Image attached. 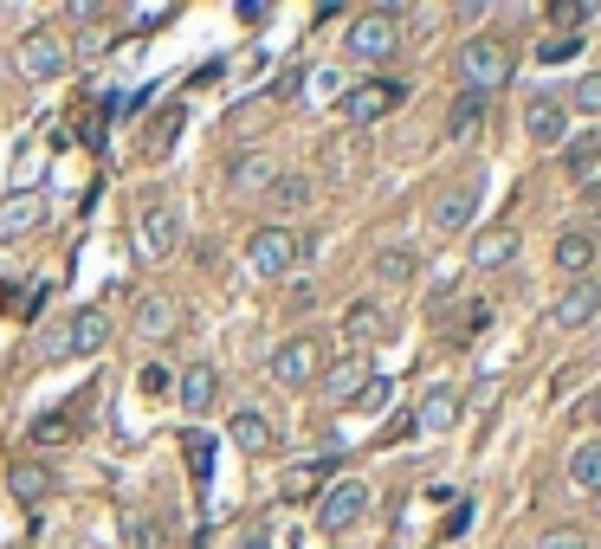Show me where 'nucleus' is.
<instances>
[{"mask_svg": "<svg viewBox=\"0 0 601 549\" xmlns=\"http://www.w3.org/2000/svg\"><path fill=\"white\" fill-rule=\"evenodd\" d=\"M452 78L466 84V98H491L498 84H511V45L505 39H466L459 59H452Z\"/></svg>", "mask_w": 601, "mask_h": 549, "instance_id": "f257e3e1", "label": "nucleus"}, {"mask_svg": "<svg viewBox=\"0 0 601 549\" xmlns=\"http://www.w3.org/2000/svg\"><path fill=\"white\" fill-rule=\"evenodd\" d=\"M343 52L363 59V65H388L401 52V13L395 7H376V13H356L349 33H343Z\"/></svg>", "mask_w": 601, "mask_h": 549, "instance_id": "f03ea898", "label": "nucleus"}, {"mask_svg": "<svg viewBox=\"0 0 601 549\" xmlns=\"http://www.w3.org/2000/svg\"><path fill=\"white\" fill-rule=\"evenodd\" d=\"M401 98H408V78H369V84L337 91V116L349 123V130H369V123H381Z\"/></svg>", "mask_w": 601, "mask_h": 549, "instance_id": "7ed1b4c3", "label": "nucleus"}, {"mask_svg": "<svg viewBox=\"0 0 601 549\" xmlns=\"http://www.w3.org/2000/svg\"><path fill=\"white\" fill-rule=\"evenodd\" d=\"M136 240H143L150 258H169L175 240H182V214H175V201H169L162 187H150V194L136 201Z\"/></svg>", "mask_w": 601, "mask_h": 549, "instance_id": "20e7f679", "label": "nucleus"}, {"mask_svg": "<svg viewBox=\"0 0 601 549\" xmlns=\"http://www.w3.org/2000/svg\"><path fill=\"white\" fill-rule=\"evenodd\" d=\"M363 517H369V485H363V478H337V485L317 491V530H324V537L356 530Z\"/></svg>", "mask_w": 601, "mask_h": 549, "instance_id": "39448f33", "label": "nucleus"}, {"mask_svg": "<svg viewBox=\"0 0 601 549\" xmlns=\"http://www.w3.org/2000/svg\"><path fill=\"white\" fill-rule=\"evenodd\" d=\"M479 201H486V182H447L440 194H434V207H427V226H434L440 240H452V233L472 226Z\"/></svg>", "mask_w": 601, "mask_h": 549, "instance_id": "423d86ee", "label": "nucleus"}, {"mask_svg": "<svg viewBox=\"0 0 601 549\" xmlns=\"http://www.w3.org/2000/svg\"><path fill=\"white\" fill-rule=\"evenodd\" d=\"M272 382L278 388H310L317 382V368H324V349H317V336H285L278 349H272Z\"/></svg>", "mask_w": 601, "mask_h": 549, "instance_id": "0eeeda50", "label": "nucleus"}, {"mask_svg": "<svg viewBox=\"0 0 601 549\" xmlns=\"http://www.w3.org/2000/svg\"><path fill=\"white\" fill-rule=\"evenodd\" d=\"M72 65V52H65V39L33 27V33H20V78H33V84H52V78Z\"/></svg>", "mask_w": 601, "mask_h": 549, "instance_id": "6e6552de", "label": "nucleus"}, {"mask_svg": "<svg viewBox=\"0 0 601 549\" xmlns=\"http://www.w3.org/2000/svg\"><path fill=\"white\" fill-rule=\"evenodd\" d=\"M292 258H298V233H285V226H259V233L246 240V265H253L259 278H285Z\"/></svg>", "mask_w": 601, "mask_h": 549, "instance_id": "1a4fd4ad", "label": "nucleus"}, {"mask_svg": "<svg viewBox=\"0 0 601 549\" xmlns=\"http://www.w3.org/2000/svg\"><path fill=\"white\" fill-rule=\"evenodd\" d=\"M601 317V285L595 278H569L563 292H557V304H550V324L557 329H589Z\"/></svg>", "mask_w": 601, "mask_h": 549, "instance_id": "9d476101", "label": "nucleus"}, {"mask_svg": "<svg viewBox=\"0 0 601 549\" xmlns=\"http://www.w3.org/2000/svg\"><path fill=\"white\" fill-rule=\"evenodd\" d=\"M524 136L537 149H557L569 136V110H563V98H550V91H537L524 104Z\"/></svg>", "mask_w": 601, "mask_h": 549, "instance_id": "9b49d317", "label": "nucleus"}, {"mask_svg": "<svg viewBox=\"0 0 601 549\" xmlns=\"http://www.w3.org/2000/svg\"><path fill=\"white\" fill-rule=\"evenodd\" d=\"M272 182H278V162H272L265 149H240V155L226 162V187H233V194H272Z\"/></svg>", "mask_w": 601, "mask_h": 549, "instance_id": "f8f14e48", "label": "nucleus"}, {"mask_svg": "<svg viewBox=\"0 0 601 549\" xmlns=\"http://www.w3.org/2000/svg\"><path fill=\"white\" fill-rule=\"evenodd\" d=\"M111 343V311L104 304H84V311H72L65 317V349H78V356H98Z\"/></svg>", "mask_w": 601, "mask_h": 549, "instance_id": "ddd939ff", "label": "nucleus"}, {"mask_svg": "<svg viewBox=\"0 0 601 549\" xmlns=\"http://www.w3.org/2000/svg\"><path fill=\"white\" fill-rule=\"evenodd\" d=\"M182 329V304L169 292H143V304H136V336L143 343H162V336H175Z\"/></svg>", "mask_w": 601, "mask_h": 549, "instance_id": "4468645a", "label": "nucleus"}, {"mask_svg": "<svg viewBox=\"0 0 601 549\" xmlns=\"http://www.w3.org/2000/svg\"><path fill=\"white\" fill-rule=\"evenodd\" d=\"M175 395H182V407H189V414H207V407L221 401V368H214V363H189V368H182V388H175Z\"/></svg>", "mask_w": 601, "mask_h": 549, "instance_id": "2eb2a0df", "label": "nucleus"}, {"mask_svg": "<svg viewBox=\"0 0 601 549\" xmlns=\"http://www.w3.org/2000/svg\"><path fill=\"white\" fill-rule=\"evenodd\" d=\"M381 324H388V317H381V304H376V297L349 304V311H343V343H349V356H363V349H369V343L381 336Z\"/></svg>", "mask_w": 601, "mask_h": 549, "instance_id": "dca6fc26", "label": "nucleus"}, {"mask_svg": "<svg viewBox=\"0 0 601 549\" xmlns=\"http://www.w3.org/2000/svg\"><path fill=\"white\" fill-rule=\"evenodd\" d=\"M226 439H233L240 453H253V459L278 446V434H272V420H265V414H253V407H240V414L226 420Z\"/></svg>", "mask_w": 601, "mask_h": 549, "instance_id": "f3484780", "label": "nucleus"}, {"mask_svg": "<svg viewBox=\"0 0 601 549\" xmlns=\"http://www.w3.org/2000/svg\"><path fill=\"white\" fill-rule=\"evenodd\" d=\"M7 485H13V498H20V505H45V498L59 491V478H52V466H39V459H13V472H7Z\"/></svg>", "mask_w": 601, "mask_h": 549, "instance_id": "a211bd4d", "label": "nucleus"}, {"mask_svg": "<svg viewBox=\"0 0 601 549\" xmlns=\"http://www.w3.org/2000/svg\"><path fill=\"white\" fill-rule=\"evenodd\" d=\"M39 220H45V201H39L33 187H27V194H7V201H0V240H20V233H33Z\"/></svg>", "mask_w": 601, "mask_h": 549, "instance_id": "6ab92c4d", "label": "nucleus"}, {"mask_svg": "<svg viewBox=\"0 0 601 549\" xmlns=\"http://www.w3.org/2000/svg\"><path fill=\"white\" fill-rule=\"evenodd\" d=\"M414 427H420V434H452V427H459V388H427Z\"/></svg>", "mask_w": 601, "mask_h": 549, "instance_id": "aec40b11", "label": "nucleus"}, {"mask_svg": "<svg viewBox=\"0 0 601 549\" xmlns=\"http://www.w3.org/2000/svg\"><path fill=\"white\" fill-rule=\"evenodd\" d=\"M511 258H518V226H491V233L472 240V265H479V272H498V265H511Z\"/></svg>", "mask_w": 601, "mask_h": 549, "instance_id": "412c9836", "label": "nucleus"}, {"mask_svg": "<svg viewBox=\"0 0 601 549\" xmlns=\"http://www.w3.org/2000/svg\"><path fill=\"white\" fill-rule=\"evenodd\" d=\"M550 258H557L563 278H589V265H595V233H563V240L550 246Z\"/></svg>", "mask_w": 601, "mask_h": 549, "instance_id": "4be33fe9", "label": "nucleus"}, {"mask_svg": "<svg viewBox=\"0 0 601 549\" xmlns=\"http://www.w3.org/2000/svg\"><path fill=\"white\" fill-rule=\"evenodd\" d=\"M363 382H369V363H363V356H343V363L330 368V375H324V395H330L337 407H356Z\"/></svg>", "mask_w": 601, "mask_h": 549, "instance_id": "5701e85b", "label": "nucleus"}, {"mask_svg": "<svg viewBox=\"0 0 601 549\" xmlns=\"http://www.w3.org/2000/svg\"><path fill=\"white\" fill-rule=\"evenodd\" d=\"M414 272H420V258H414V246H401V240L376 253V278L388 285V292H395V285H414Z\"/></svg>", "mask_w": 601, "mask_h": 549, "instance_id": "b1692460", "label": "nucleus"}, {"mask_svg": "<svg viewBox=\"0 0 601 549\" xmlns=\"http://www.w3.org/2000/svg\"><path fill=\"white\" fill-rule=\"evenodd\" d=\"M569 485L575 491H601V439H582L569 453Z\"/></svg>", "mask_w": 601, "mask_h": 549, "instance_id": "393cba45", "label": "nucleus"}, {"mask_svg": "<svg viewBox=\"0 0 601 549\" xmlns=\"http://www.w3.org/2000/svg\"><path fill=\"white\" fill-rule=\"evenodd\" d=\"M214 446H221V439L201 434V427H189V434H182V459H189L194 485H207V478H214Z\"/></svg>", "mask_w": 601, "mask_h": 549, "instance_id": "a878e982", "label": "nucleus"}, {"mask_svg": "<svg viewBox=\"0 0 601 549\" xmlns=\"http://www.w3.org/2000/svg\"><path fill=\"white\" fill-rule=\"evenodd\" d=\"M479 123H486V98H459L452 116H447V136H452V143H472V136H479Z\"/></svg>", "mask_w": 601, "mask_h": 549, "instance_id": "bb28decb", "label": "nucleus"}, {"mask_svg": "<svg viewBox=\"0 0 601 549\" xmlns=\"http://www.w3.org/2000/svg\"><path fill=\"white\" fill-rule=\"evenodd\" d=\"M324 472H330V459L292 466V472H285V498H292V505H298V498H317V491H324Z\"/></svg>", "mask_w": 601, "mask_h": 549, "instance_id": "cd10ccee", "label": "nucleus"}, {"mask_svg": "<svg viewBox=\"0 0 601 549\" xmlns=\"http://www.w3.org/2000/svg\"><path fill=\"white\" fill-rule=\"evenodd\" d=\"M563 162H569V175H575V182H589V175L601 169V130H589V136H575Z\"/></svg>", "mask_w": 601, "mask_h": 549, "instance_id": "c85d7f7f", "label": "nucleus"}, {"mask_svg": "<svg viewBox=\"0 0 601 549\" xmlns=\"http://www.w3.org/2000/svg\"><path fill=\"white\" fill-rule=\"evenodd\" d=\"M310 194H317V187L304 182V175H278V182H272V201H278V214H298V207H310Z\"/></svg>", "mask_w": 601, "mask_h": 549, "instance_id": "c756f323", "label": "nucleus"}, {"mask_svg": "<svg viewBox=\"0 0 601 549\" xmlns=\"http://www.w3.org/2000/svg\"><path fill=\"white\" fill-rule=\"evenodd\" d=\"M356 407H363V414H388V407H395V382H388V375H369Z\"/></svg>", "mask_w": 601, "mask_h": 549, "instance_id": "7c9ffc66", "label": "nucleus"}, {"mask_svg": "<svg viewBox=\"0 0 601 549\" xmlns=\"http://www.w3.org/2000/svg\"><path fill=\"white\" fill-rule=\"evenodd\" d=\"M116 45V33L104 27V20H84V33H78V59H104Z\"/></svg>", "mask_w": 601, "mask_h": 549, "instance_id": "2f4dec72", "label": "nucleus"}, {"mask_svg": "<svg viewBox=\"0 0 601 549\" xmlns=\"http://www.w3.org/2000/svg\"><path fill=\"white\" fill-rule=\"evenodd\" d=\"M582 52V33H550V39H537V59L543 65H563V59H575Z\"/></svg>", "mask_w": 601, "mask_h": 549, "instance_id": "473e14b6", "label": "nucleus"}, {"mask_svg": "<svg viewBox=\"0 0 601 549\" xmlns=\"http://www.w3.org/2000/svg\"><path fill=\"white\" fill-rule=\"evenodd\" d=\"M550 20H557V33H575V27H589V20H595V7H589V0H557V7H550Z\"/></svg>", "mask_w": 601, "mask_h": 549, "instance_id": "72a5a7b5", "label": "nucleus"}, {"mask_svg": "<svg viewBox=\"0 0 601 549\" xmlns=\"http://www.w3.org/2000/svg\"><path fill=\"white\" fill-rule=\"evenodd\" d=\"M182 123H189V110H182V104H162V116H155V149L175 143V136H182Z\"/></svg>", "mask_w": 601, "mask_h": 549, "instance_id": "f704fd0d", "label": "nucleus"}, {"mask_svg": "<svg viewBox=\"0 0 601 549\" xmlns=\"http://www.w3.org/2000/svg\"><path fill=\"white\" fill-rule=\"evenodd\" d=\"M569 104H575V110H589V116H601V72L575 78V91H569Z\"/></svg>", "mask_w": 601, "mask_h": 549, "instance_id": "c9c22d12", "label": "nucleus"}, {"mask_svg": "<svg viewBox=\"0 0 601 549\" xmlns=\"http://www.w3.org/2000/svg\"><path fill=\"white\" fill-rule=\"evenodd\" d=\"M169 20H175V7H136L123 27H130V33H150V27H169Z\"/></svg>", "mask_w": 601, "mask_h": 549, "instance_id": "e433bc0d", "label": "nucleus"}, {"mask_svg": "<svg viewBox=\"0 0 601 549\" xmlns=\"http://www.w3.org/2000/svg\"><path fill=\"white\" fill-rule=\"evenodd\" d=\"M537 549H589V537H582L575 523H563V530H543V537H537Z\"/></svg>", "mask_w": 601, "mask_h": 549, "instance_id": "4c0bfd02", "label": "nucleus"}, {"mask_svg": "<svg viewBox=\"0 0 601 549\" xmlns=\"http://www.w3.org/2000/svg\"><path fill=\"white\" fill-rule=\"evenodd\" d=\"M298 91H304V65H285V72H278V84H272V98L285 104V98H298Z\"/></svg>", "mask_w": 601, "mask_h": 549, "instance_id": "58836bf2", "label": "nucleus"}, {"mask_svg": "<svg viewBox=\"0 0 601 549\" xmlns=\"http://www.w3.org/2000/svg\"><path fill=\"white\" fill-rule=\"evenodd\" d=\"M39 304H45V292H39V285H33L27 297H7V311H13V317H33Z\"/></svg>", "mask_w": 601, "mask_h": 549, "instance_id": "ea45409f", "label": "nucleus"}, {"mask_svg": "<svg viewBox=\"0 0 601 549\" xmlns=\"http://www.w3.org/2000/svg\"><path fill=\"white\" fill-rule=\"evenodd\" d=\"M466 523H472V498H459V505H452V517H447V537H459Z\"/></svg>", "mask_w": 601, "mask_h": 549, "instance_id": "a19ab883", "label": "nucleus"}, {"mask_svg": "<svg viewBox=\"0 0 601 549\" xmlns=\"http://www.w3.org/2000/svg\"><path fill=\"white\" fill-rule=\"evenodd\" d=\"M240 549H272V530H265V523H253V530L240 537Z\"/></svg>", "mask_w": 601, "mask_h": 549, "instance_id": "79ce46f5", "label": "nucleus"}, {"mask_svg": "<svg viewBox=\"0 0 601 549\" xmlns=\"http://www.w3.org/2000/svg\"><path fill=\"white\" fill-rule=\"evenodd\" d=\"M240 20H246V27H265V20H272V7H259V0H246V7H240Z\"/></svg>", "mask_w": 601, "mask_h": 549, "instance_id": "37998d69", "label": "nucleus"}, {"mask_svg": "<svg viewBox=\"0 0 601 549\" xmlns=\"http://www.w3.org/2000/svg\"><path fill=\"white\" fill-rule=\"evenodd\" d=\"M582 420H595V427H601V388L589 395V401H582Z\"/></svg>", "mask_w": 601, "mask_h": 549, "instance_id": "c03bdc74", "label": "nucleus"}]
</instances>
